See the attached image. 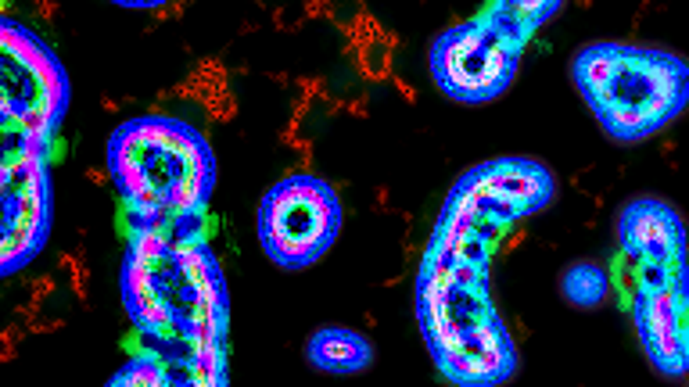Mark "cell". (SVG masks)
<instances>
[{
	"label": "cell",
	"instance_id": "obj_1",
	"mask_svg": "<svg viewBox=\"0 0 689 387\" xmlns=\"http://www.w3.org/2000/svg\"><path fill=\"white\" fill-rule=\"evenodd\" d=\"M108 173L137 226L205 212L215 183L208 140L177 119H133L108 140Z\"/></svg>",
	"mask_w": 689,
	"mask_h": 387
},
{
	"label": "cell",
	"instance_id": "obj_2",
	"mask_svg": "<svg viewBox=\"0 0 689 387\" xmlns=\"http://www.w3.org/2000/svg\"><path fill=\"white\" fill-rule=\"evenodd\" d=\"M574 83L596 122L621 144H636L668 126L689 97V69L675 54L589 43L574 58Z\"/></svg>",
	"mask_w": 689,
	"mask_h": 387
},
{
	"label": "cell",
	"instance_id": "obj_3",
	"mask_svg": "<svg viewBox=\"0 0 689 387\" xmlns=\"http://www.w3.org/2000/svg\"><path fill=\"white\" fill-rule=\"evenodd\" d=\"M341 230V204L330 183L313 173L280 180L259 208V241L284 269H306L327 255Z\"/></svg>",
	"mask_w": 689,
	"mask_h": 387
},
{
	"label": "cell",
	"instance_id": "obj_4",
	"mask_svg": "<svg viewBox=\"0 0 689 387\" xmlns=\"http://www.w3.org/2000/svg\"><path fill=\"white\" fill-rule=\"evenodd\" d=\"M525 36L492 22H467L438 36L431 47V72L438 86L464 104L499 97L521 62Z\"/></svg>",
	"mask_w": 689,
	"mask_h": 387
},
{
	"label": "cell",
	"instance_id": "obj_5",
	"mask_svg": "<svg viewBox=\"0 0 689 387\" xmlns=\"http://www.w3.org/2000/svg\"><path fill=\"white\" fill-rule=\"evenodd\" d=\"M636 326L654 369L664 376H682L689 362V305L685 280L636 287Z\"/></svg>",
	"mask_w": 689,
	"mask_h": 387
},
{
	"label": "cell",
	"instance_id": "obj_6",
	"mask_svg": "<svg viewBox=\"0 0 689 387\" xmlns=\"http://www.w3.org/2000/svg\"><path fill=\"white\" fill-rule=\"evenodd\" d=\"M617 244L636 262H668L682 255V223L664 201L639 197L617 219Z\"/></svg>",
	"mask_w": 689,
	"mask_h": 387
},
{
	"label": "cell",
	"instance_id": "obj_7",
	"mask_svg": "<svg viewBox=\"0 0 689 387\" xmlns=\"http://www.w3.org/2000/svg\"><path fill=\"white\" fill-rule=\"evenodd\" d=\"M306 355L316 369H327V373H359L374 362L370 341L344 326H327L320 334H313Z\"/></svg>",
	"mask_w": 689,
	"mask_h": 387
},
{
	"label": "cell",
	"instance_id": "obj_8",
	"mask_svg": "<svg viewBox=\"0 0 689 387\" xmlns=\"http://www.w3.org/2000/svg\"><path fill=\"white\" fill-rule=\"evenodd\" d=\"M560 287H564V298H567L571 305H582V308H596V305L610 294L607 272H603L600 265H593V262L571 265V269L564 272Z\"/></svg>",
	"mask_w": 689,
	"mask_h": 387
},
{
	"label": "cell",
	"instance_id": "obj_9",
	"mask_svg": "<svg viewBox=\"0 0 689 387\" xmlns=\"http://www.w3.org/2000/svg\"><path fill=\"white\" fill-rule=\"evenodd\" d=\"M398 43H402V36H398V33H391V29H384L374 43H366V47L356 54V58H352L356 72H359L366 83H374V86H377V83H388Z\"/></svg>",
	"mask_w": 689,
	"mask_h": 387
},
{
	"label": "cell",
	"instance_id": "obj_10",
	"mask_svg": "<svg viewBox=\"0 0 689 387\" xmlns=\"http://www.w3.org/2000/svg\"><path fill=\"white\" fill-rule=\"evenodd\" d=\"M111 387L119 383V387H140V383H147V387H162V383H169V366H165V359L158 355V352H144V355H133L119 373H115L111 380H108Z\"/></svg>",
	"mask_w": 689,
	"mask_h": 387
},
{
	"label": "cell",
	"instance_id": "obj_11",
	"mask_svg": "<svg viewBox=\"0 0 689 387\" xmlns=\"http://www.w3.org/2000/svg\"><path fill=\"white\" fill-rule=\"evenodd\" d=\"M57 269H62V276L69 280L76 301H86V294H90V265H86L83 251H65L62 258H57Z\"/></svg>",
	"mask_w": 689,
	"mask_h": 387
},
{
	"label": "cell",
	"instance_id": "obj_12",
	"mask_svg": "<svg viewBox=\"0 0 689 387\" xmlns=\"http://www.w3.org/2000/svg\"><path fill=\"white\" fill-rule=\"evenodd\" d=\"M201 108H205V115L212 119V122H234L237 119V93H234V86H215V90H208L205 97H201Z\"/></svg>",
	"mask_w": 689,
	"mask_h": 387
},
{
	"label": "cell",
	"instance_id": "obj_13",
	"mask_svg": "<svg viewBox=\"0 0 689 387\" xmlns=\"http://www.w3.org/2000/svg\"><path fill=\"white\" fill-rule=\"evenodd\" d=\"M26 337H29V330H26L18 319L0 330V366H8V362L18 359V345H22Z\"/></svg>",
	"mask_w": 689,
	"mask_h": 387
},
{
	"label": "cell",
	"instance_id": "obj_14",
	"mask_svg": "<svg viewBox=\"0 0 689 387\" xmlns=\"http://www.w3.org/2000/svg\"><path fill=\"white\" fill-rule=\"evenodd\" d=\"M54 294H57V276L43 272V276H33V280H29V301H36L40 308H43Z\"/></svg>",
	"mask_w": 689,
	"mask_h": 387
},
{
	"label": "cell",
	"instance_id": "obj_15",
	"mask_svg": "<svg viewBox=\"0 0 689 387\" xmlns=\"http://www.w3.org/2000/svg\"><path fill=\"white\" fill-rule=\"evenodd\" d=\"M43 158H47V165H62L69 158V147H65V137L62 133H50V140L43 147Z\"/></svg>",
	"mask_w": 689,
	"mask_h": 387
},
{
	"label": "cell",
	"instance_id": "obj_16",
	"mask_svg": "<svg viewBox=\"0 0 689 387\" xmlns=\"http://www.w3.org/2000/svg\"><path fill=\"white\" fill-rule=\"evenodd\" d=\"M33 8H36L40 22H54L57 15H62V4H57V0H33Z\"/></svg>",
	"mask_w": 689,
	"mask_h": 387
},
{
	"label": "cell",
	"instance_id": "obj_17",
	"mask_svg": "<svg viewBox=\"0 0 689 387\" xmlns=\"http://www.w3.org/2000/svg\"><path fill=\"white\" fill-rule=\"evenodd\" d=\"M334 15V0H309L306 4V18H330Z\"/></svg>",
	"mask_w": 689,
	"mask_h": 387
},
{
	"label": "cell",
	"instance_id": "obj_18",
	"mask_svg": "<svg viewBox=\"0 0 689 387\" xmlns=\"http://www.w3.org/2000/svg\"><path fill=\"white\" fill-rule=\"evenodd\" d=\"M388 79H391V86H395L402 97H406V104H417V90H413L406 79H398V76H388Z\"/></svg>",
	"mask_w": 689,
	"mask_h": 387
},
{
	"label": "cell",
	"instance_id": "obj_19",
	"mask_svg": "<svg viewBox=\"0 0 689 387\" xmlns=\"http://www.w3.org/2000/svg\"><path fill=\"white\" fill-rule=\"evenodd\" d=\"M86 180H90L94 187H108V183H111V173L101 169V165H94V169H86Z\"/></svg>",
	"mask_w": 689,
	"mask_h": 387
},
{
	"label": "cell",
	"instance_id": "obj_20",
	"mask_svg": "<svg viewBox=\"0 0 689 387\" xmlns=\"http://www.w3.org/2000/svg\"><path fill=\"white\" fill-rule=\"evenodd\" d=\"M528 241V230H513V233H506V241H503V251H513V248H521Z\"/></svg>",
	"mask_w": 689,
	"mask_h": 387
},
{
	"label": "cell",
	"instance_id": "obj_21",
	"mask_svg": "<svg viewBox=\"0 0 689 387\" xmlns=\"http://www.w3.org/2000/svg\"><path fill=\"white\" fill-rule=\"evenodd\" d=\"M101 108H104V112H119V100H115V97H101Z\"/></svg>",
	"mask_w": 689,
	"mask_h": 387
},
{
	"label": "cell",
	"instance_id": "obj_22",
	"mask_svg": "<svg viewBox=\"0 0 689 387\" xmlns=\"http://www.w3.org/2000/svg\"><path fill=\"white\" fill-rule=\"evenodd\" d=\"M589 4H593V0H582V8H589Z\"/></svg>",
	"mask_w": 689,
	"mask_h": 387
}]
</instances>
